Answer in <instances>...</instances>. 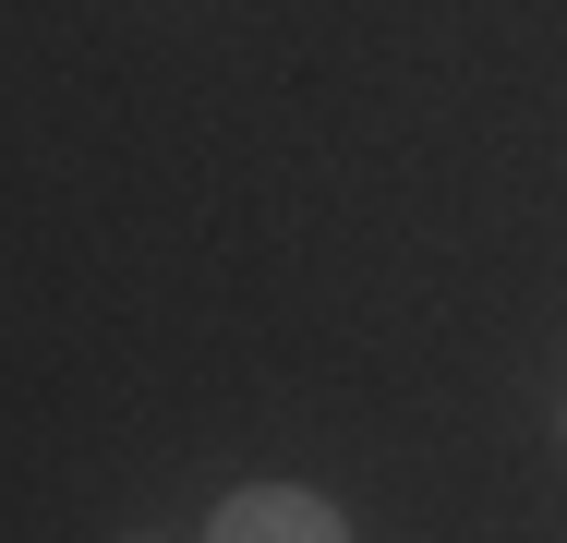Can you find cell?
I'll list each match as a JSON object with an SVG mask.
<instances>
[{
    "mask_svg": "<svg viewBox=\"0 0 567 543\" xmlns=\"http://www.w3.org/2000/svg\"><path fill=\"white\" fill-rule=\"evenodd\" d=\"M218 543H339V532H327V508H302V495H254V508H229Z\"/></svg>",
    "mask_w": 567,
    "mask_h": 543,
    "instance_id": "obj_1",
    "label": "cell"
},
{
    "mask_svg": "<svg viewBox=\"0 0 567 543\" xmlns=\"http://www.w3.org/2000/svg\"><path fill=\"white\" fill-rule=\"evenodd\" d=\"M133 543H169V532H133Z\"/></svg>",
    "mask_w": 567,
    "mask_h": 543,
    "instance_id": "obj_2",
    "label": "cell"
}]
</instances>
